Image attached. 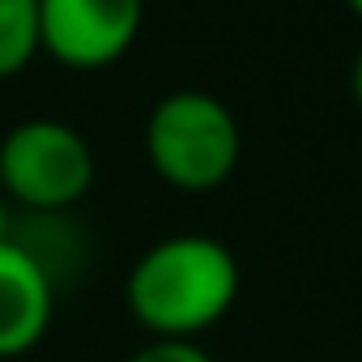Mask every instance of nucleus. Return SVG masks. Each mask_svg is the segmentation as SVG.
Segmentation results:
<instances>
[{"label":"nucleus","instance_id":"39448f33","mask_svg":"<svg viewBox=\"0 0 362 362\" xmlns=\"http://www.w3.org/2000/svg\"><path fill=\"white\" fill-rule=\"evenodd\" d=\"M56 311V281L39 256L9 239L0 243V358H18L43 341Z\"/></svg>","mask_w":362,"mask_h":362},{"label":"nucleus","instance_id":"20e7f679","mask_svg":"<svg viewBox=\"0 0 362 362\" xmlns=\"http://www.w3.org/2000/svg\"><path fill=\"white\" fill-rule=\"evenodd\" d=\"M145 22V0H39L43 52L77 73L107 69L128 56Z\"/></svg>","mask_w":362,"mask_h":362},{"label":"nucleus","instance_id":"7ed1b4c3","mask_svg":"<svg viewBox=\"0 0 362 362\" xmlns=\"http://www.w3.org/2000/svg\"><path fill=\"white\" fill-rule=\"evenodd\" d=\"M94 149L64 119H26L0 141V192L35 214H64L94 188Z\"/></svg>","mask_w":362,"mask_h":362},{"label":"nucleus","instance_id":"f257e3e1","mask_svg":"<svg viewBox=\"0 0 362 362\" xmlns=\"http://www.w3.org/2000/svg\"><path fill=\"white\" fill-rule=\"evenodd\" d=\"M239 260L222 239L170 235L158 239L128 273V311L149 337L197 341L239 303Z\"/></svg>","mask_w":362,"mask_h":362},{"label":"nucleus","instance_id":"1a4fd4ad","mask_svg":"<svg viewBox=\"0 0 362 362\" xmlns=\"http://www.w3.org/2000/svg\"><path fill=\"white\" fill-rule=\"evenodd\" d=\"M13 239V218H9V201L5 192H0V243H9Z\"/></svg>","mask_w":362,"mask_h":362},{"label":"nucleus","instance_id":"9d476101","mask_svg":"<svg viewBox=\"0 0 362 362\" xmlns=\"http://www.w3.org/2000/svg\"><path fill=\"white\" fill-rule=\"evenodd\" d=\"M345 5H349V9H354L358 18H362V0H345Z\"/></svg>","mask_w":362,"mask_h":362},{"label":"nucleus","instance_id":"6e6552de","mask_svg":"<svg viewBox=\"0 0 362 362\" xmlns=\"http://www.w3.org/2000/svg\"><path fill=\"white\" fill-rule=\"evenodd\" d=\"M349 94H354V103H358V111H362V47H358V56H354V69H349Z\"/></svg>","mask_w":362,"mask_h":362},{"label":"nucleus","instance_id":"423d86ee","mask_svg":"<svg viewBox=\"0 0 362 362\" xmlns=\"http://www.w3.org/2000/svg\"><path fill=\"white\" fill-rule=\"evenodd\" d=\"M39 52V0H0V81L22 73Z\"/></svg>","mask_w":362,"mask_h":362},{"label":"nucleus","instance_id":"0eeeda50","mask_svg":"<svg viewBox=\"0 0 362 362\" xmlns=\"http://www.w3.org/2000/svg\"><path fill=\"white\" fill-rule=\"evenodd\" d=\"M128 362H214L209 349H201L197 341H175V337H153L149 345H141Z\"/></svg>","mask_w":362,"mask_h":362},{"label":"nucleus","instance_id":"f03ea898","mask_svg":"<svg viewBox=\"0 0 362 362\" xmlns=\"http://www.w3.org/2000/svg\"><path fill=\"white\" fill-rule=\"evenodd\" d=\"M145 158L162 184L214 192L243 158L239 115L209 90H175L145 119Z\"/></svg>","mask_w":362,"mask_h":362}]
</instances>
